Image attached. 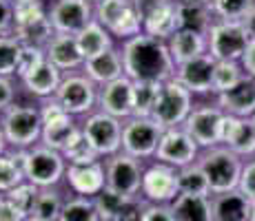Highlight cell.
Returning a JSON list of instances; mask_svg holds the SVG:
<instances>
[{"instance_id":"cell-1","label":"cell","mask_w":255,"mask_h":221,"mask_svg":"<svg viewBox=\"0 0 255 221\" xmlns=\"http://www.w3.org/2000/svg\"><path fill=\"white\" fill-rule=\"evenodd\" d=\"M122 62H125V75L133 82L138 80H153V82H166L175 77L178 65L173 62L169 51V44L164 40H158L153 36H140L131 40L120 42Z\"/></svg>"},{"instance_id":"cell-2","label":"cell","mask_w":255,"mask_h":221,"mask_svg":"<svg viewBox=\"0 0 255 221\" xmlns=\"http://www.w3.org/2000/svg\"><path fill=\"white\" fill-rule=\"evenodd\" d=\"M4 137L11 150H27L40 144L42 135V117L40 106L31 102H13L7 111L0 113Z\"/></svg>"},{"instance_id":"cell-3","label":"cell","mask_w":255,"mask_h":221,"mask_svg":"<svg viewBox=\"0 0 255 221\" xmlns=\"http://www.w3.org/2000/svg\"><path fill=\"white\" fill-rule=\"evenodd\" d=\"M244 161L247 159L235 155L233 150L224 144L213 146V148H204L198 157V164L202 166V170L207 173L209 184H211V193L213 195L238 190L240 177H242V170H244Z\"/></svg>"},{"instance_id":"cell-4","label":"cell","mask_w":255,"mask_h":221,"mask_svg":"<svg viewBox=\"0 0 255 221\" xmlns=\"http://www.w3.org/2000/svg\"><path fill=\"white\" fill-rule=\"evenodd\" d=\"M22 168L27 181L36 184L38 188H53L65 184L67 159L60 150L49 148L45 144H36L27 150H20Z\"/></svg>"},{"instance_id":"cell-5","label":"cell","mask_w":255,"mask_h":221,"mask_svg":"<svg viewBox=\"0 0 255 221\" xmlns=\"http://www.w3.org/2000/svg\"><path fill=\"white\" fill-rule=\"evenodd\" d=\"M98 91L100 86L87 75L82 69L62 75V82L56 91V100L73 117H87L98 109Z\"/></svg>"},{"instance_id":"cell-6","label":"cell","mask_w":255,"mask_h":221,"mask_svg":"<svg viewBox=\"0 0 255 221\" xmlns=\"http://www.w3.org/2000/svg\"><path fill=\"white\" fill-rule=\"evenodd\" d=\"M40 117H42V135L40 144L49 146L56 150H65L67 146L76 140V135L82 131V124L78 122V117L69 115L60 106V102L56 97H47L40 100Z\"/></svg>"},{"instance_id":"cell-7","label":"cell","mask_w":255,"mask_h":221,"mask_svg":"<svg viewBox=\"0 0 255 221\" xmlns=\"http://www.w3.org/2000/svg\"><path fill=\"white\" fill-rule=\"evenodd\" d=\"M193 97L195 95L189 88L180 84L175 77H171V80L160 84V93H158V100H155L151 117H153L162 129L184 126L186 117H189V113L193 111V106H195Z\"/></svg>"},{"instance_id":"cell-8","label":"cell","mask_w":255,"mask_h":221,"mask_svg":"<svg viewBox=\"0 0 255 221\" xmlns=\"http://www.w3.org/2000/svg\"><path fill=\"white\" fill-rule=\"evenodd\" d=\"M209 40V53L215 60H231V62H242L244 53H247L251 36H249L244 22H231V20H218L207 31Z\"/></svg>"},{"instance_id":"cell-9","label":"cell","mask_w":255,"mask_h":221,"mask_svg":"<svg viewBox=\"0 0 255 221\" xmlns=\"http://www.w3.org/2000/svg\"><path fill=\"white\" fill-rule=\"evenodd\" d=\"M227 113L220 109L215 102H200L193 106L184 122V129L198 142L200 148H213L222 144L224 126H227Z\"/></svg>"},{"instance_id":"cell-10","label":"cell","mask_w":255,"mask_h":221,"mask_svg":"<svg viewBox=\"0 0 255 221\" xmlns=\"http://www.w3.org/2000/svg\"><path fill=\"white\" fill-rule=\"evenodd\" d=\"M164 129L153 117H129L122 122V150L138 159H153Z\"/></svg>"},{"instance_id":"cell-11","label":"cell","mask_w":255,"mask_h":221,"mask_svg":"<svg viewBox=\"0 0 255 221\" xmlns=\"http://www.w3.org/2000/svg\"><path fill=\"white\" fill-rule=\"evenodd\" d=\"M180 195V168L169 166L164 161L151 159L142 173L140 197L149 204H166L171 206Z\"/></svg>"},{"instance_id":"cell-12","label":"cell","mask_w":255,"mask_h":221,"mask_svg":"<svg viewBox=\"0 0 255 221\" xmlns=\"http://www.w3.org/2000/svg\"><path fill=\"white\" fill-rule=\"evenodd\" d=\"M122 122L125 120H118V117L98 109L82 117V133L102 159L122 150Z\"/></svg>"},{"instance_id":"cell-13","label":"cell","mask_w":255,"mask_h":221,"mask_svg":"<svg viewBox=\"0 0 255 221\" xmlns=\"http://www.w3.org/2000/svg\"><path fill=\"white\" fill-rule=\"evenodd\" d=\"M105 173H107V188L118 190L127 197H138L142 188V173H144V159L125 153L105 157Z\"/></svg>"},{"instance_id":"cell-14","label":"cell","mask_w":255,"mask_h":221,"mask_svg":"<svg viewBox=\"0 0 255 221\" xmlns=\"http://www.w3.org/2000/svg\"><path fill=\"white\" fill-rule=\"evenodd\" d=\"M200 153H202V148L189 135V131L184 126H175V129H164L153 159L164 161L175 168H184L189 164H195Z\"/></svg>"},{"instance_id":"cell-15","label":"cell","mask_w":255,"mask_h":221,"mask_svg":"<svg viewBox=\"0 0 255 221\" xmlns=\"http://www.w3.org/2000/svg\"><path fill=\"white\" fill-rule=\"evenodd\" d=\"M49 18L56 33L69 36H78L91 20H96L89 0H53L49 4Z\"/></svg>"},{"instance_id":"cell-16","label":"cell","mask_w":255,"mask_h":221,"mask_svg":"<svg viewBox=\"0 0 255 221\" xmlns=\"http://www.w3.org/2000/svg\"><path fill=\"white\" fill-rule=\"evenodd\" d=\"M67 190L71 195L80 197H96L107 188V173L105 161H93V164H69L65 175Z\"/></svg>"},{"instance_id":"cell-17","label":"cell","mask_w":255,"mask_h":221,"mask_svg":"<svg viewBox=\"0 0 255 221\" xmlns=\"http://www.w3.org/2000/svg\"><path fill=\"white\" fill-rule=\"evenodd\" d=\"M213 71L215 58L211 53H202L193 60L178 65L175 80L189 88L193 95H213Z\"/></svg>"},{"instance_id":"cell-18","label":"cell","mask_w":255,"mask_h":221,"mask_svg":"<svg viewBox=\"0 0 255 221\" xmlns=\"http://www.w3.org/2000/svg\"><path fill=\"white\" fill-rule=\"evenodd\" d=\"M98 111H105L118 120L133 117V80L127 75L118 77L98 91Z\"/></svg>"},{"instance_id":"cell-19","label":"cell","mask_w":255,"mask_h":221,"mask_svg":"<svg viewBox=\"0 0 255 221\" xmlns=\"http://www.w3.org/2000/svg\"><path fill=\"white\" fill-rule=\"evenodd\" d=\"M62 75H65V73L45 58L40 65H36L29 73H24L18 82H20V86L24 88V93H27L29 97L40 102V100H47V97L56 95L58 86H60V82H62Z\"/></svg>"},{"instance_id":"cell-20","label":"cell","mask_w":255,"mask_h":221,"mask_svg":"<svg viewBox=\"0 0 255 221\" xmlns=\"http://www.w3.org/2000/svg\"><path fill=\"white\" fill-rule=\"evenodd\" d=\"M215 104L227 115L233 117H253L255 115V77L244 75L233 88L218 93Z\"/></svg>"},{"instance_id":"cell-21","label":"cell","mask_w":255,"mask_h":221,"mask_svg":"<svg viewBox=\"0 0 255 221\" xmlns=\"http://www.w3.org/2000/svg\"><path fill=\"white\" fill-rule=\"evenodd\" d=\"M222 144L229 146L242 159L255 157V120L253 117H227Z\"/></svg>"},{"instance_id":"cell-22","label":"cell","mask_w":255,"mask_h":221,"mask_svg":"<svg viewBox=\"0 0 255 221\" xmlns=\"http://www.w3.org/2000/svg\"><path fill=\"white\" fill-rule=\"evenodd\" d=\"M45 53L47 60L51 65H56L62 73L78 71L85 65V56H82L80 47H78L76 36H69V33H56L51 38V42L47 44Z\"/></svg>"},{"instance_id":"cell-23","label":"cell","mask_w":255,"mask_h":221,"mask_svg":"<svg viewBox=\"0 0 255 221\" xmlns=\"http://www.w3.org/2000/svg\"><path fill=\"white\" fill-rule=\"evenodd\" d=\"M82 71H85L98 86H105V84H109V82L118 80V77H122L125 75V62H122L120 47H114V49H109V51L100 53V56L85 60Z\"/></svg>"},{"instance_id":"cell-24","label":"cell","mask_w":255,"mask_h":221,"mask_svg":"<svg viewBox=\"0 0 255 221\" xmlns=\"http://www.w3.org/2000/svg\"><path fill=\"white\" fill-rule=\"evenodd\" d=\"M166 44H169L171 58H173L175 65H182V62L193 60V58L202 56V53H209L207 33L191 31V29H180V31H175Z\"/></svg>"},{"instance_id":"cell-25","label":"cell","mask_w":255,"mask_h":221,"mask_svg":"<svg viewBox=\"0 0 255 221\" xmlns=\"http://www.w3.org/2000/svg\"><path fill=\"white\" fill-rule=\"evenodd\" d=\"M213 201V221H249L253 213V204L240 190L222 195H211Z\"/></svg>"},{"instance_id":"cell-26","label":"cell","mask_w":255,"mask_h":221,"mask_svg":"<svg viewBox=\"0 0 255 221\" xmlns=\"http://www.w3.org/2000/svg\"><path fill=\"white\" fill-rule=\"evenodd\" d=\"M175 31H180V16H178V4L173 0L162 4L155 11H151L149 16H144L142 33H146V36H153L158 40L169 42Z\"/></svg>"},{"instance_id":"cell-27","label":"cell","mask_w":255,"mask_h":221,"mask_svg":"<svg viewBox=\"0 0 255 221\" xmlns=\"http://www.w3.org/2000/svg\"><path fill=\"white\" fill-rule=\"evenodd\" d=\"M171 213L175 221H213V201L202 195L180 193L171 204Z\"/></svg>"},{"instance_id":"cell-28","label":"cell","mask_w":255,"mask_h":221,"mask_svg":"<svg viewBox=\"0 0 255 221\" xmlns=\"http://www.w3.org/2000/svg\"><path fill=\"white\" fill-rule=\"evenodd\" d=\"M76 40H78V47H80L82 56H85V60L96 58V56H100V53L116 47V38L111 36V31L105 24H100L98 20H91L87 24L76 36Z\"/></svg>"},{"instance_id":"cell-29","label":"cell","mask_w":255,"mask_h":221,"mask_svg":"<svg viewBox=\"0 0 255 221\" xmlns=\"http://www.w3.org/2000/svg\"><path fill=\"white\" fill-rule=\"evenodd\" d=\"M67 193H62L60 186H53V188H40L36 199V208H33L31 217L38 219H45V221H58L60 219V213L65 208V201H67Z\"/></svg>"},{"instance_id":"cell-30","label":"cell","mask_w":255,"mask_h":221,"mask_svg":"<svg viewBox=\"0 0 255 221\" xmlns=\"http://www.w3.org/2000/svg\"><path fill=\"white\" fill-rule=\"evenodd\" d=\"M27 179L22 168V157L20 150H11L0 155V195H7L9 190H13L18 184Z\"/></svg>"},{"instance_id":"cell-31","label":"cell","mask_w":255,"mask_h":221,"mask_svg":"<svg viewBox=\"0 0 255 221\" xmlns=\"http://www.w3.org/2000/svg\"><path fill=\"white\" fill-rule=\"evenodd\" d=\"M22 49H24V44L13 33H2L0 36V75L18 77Z\"/></svg>"},{"instance_id":"cell-32","label":"cell","mask_w":255,"mask_h":221,"mask_svg":"<svg viewBox=\"0 0 255 221\" xmlns=\"http://www.w3.org/2000/svg\"><path fill=\"white\" fill-rule=\"evenodd\" d=\"M178 16H180V29H191V31H200V33H207L215 20L213 9L200 7V4H178Z\"/></svg>"},{"instance_id":"cell-33","label":"cell","mask_w":255,"mask_h":221,"mask_svg":"<svg viewBox=\"0 0 255 221\" xmlns=\"http://www.w3.org/2000/svg\"><path fill=\"white\" fill-rule=\"evenodd\" d=\"M58 221H102L96 210L91 197H80V195H67L65 208L60 213Z\"/></svg>"},{"instance_id":"cell-34","label":"cell","mask_w":255,"mask_h":221,"mask_svg":"<svg viewBox=\"0 0 255 221\" xmlns=\"http://www.w3.org/2000/svg\"><path fill=\"white\" fill-rule=\"evenodd\" d=\"M180 193L184 195H202V197H211V184L209 177L202 170V166L195 161L184 168H180Z\"/></svg>"},{"instance_id":"cell-35","label":"cell","mask_w":255,"mask_h":221,"mask_svg":"<svg viewBox=\"0 0 255 221\" xmlns=\"http://www.w3.org/2000/svg\"><path fill=\"white\" fill-rule=\"evenodd\" d=\"M162 82L153 80H138L133 82V115L135 117H151L160 93Z\"/></svg>"},{"instance_id":"cell-36","label":"cell","mask_w":255,"mask_h":221,"mask_svg":"<svg viewBox=\"0 0 255 221\" xmlns=\"http://www.w3.org/2000/svg\"><path fill=\"white\" fill-rule=\"evenodd\" d=\"M247 75L242 62H231V60H215V71H213V95L224 93L233 88L242 77Z\"/></svg>"},{"instance_id":"cell-37","label":"cell","mask_w":255,"mask_h":221,"mask_svg":"<svg viewBox=\"0 0 255 221\" xmlns=\"http://www.w3.org/2000/svg\"><path fill=\"white\" fill-rule=\"evenodd\" d=\"M255 7V0H211V9L218 20L244 22V18Z\"/></svg>"},{"instance_id":"cell-38","label":"cell","mask_w":255,"mask_h":221,"mask_svg":"<svg viewBox=\"0 0 255 221\" xmlns=\"http://www.w3.org/2000/svg\"><path fill=\"white\" fill-rule=\"evenodd\" d=\"M127 201H129L127 195L118 193V190H111V188H105L100 195L93 197V204H96V210L102 221H118Z\"/></svg>"},{"instance_id":"cell-39","label":"cell","mask_w":255,"mask_h":221,"mask_svg":"<svg viewBox=\"0 0 255 221\" xmlns=\"http://www.w3.org/2000/svg\"><path fill=\"white\" fill-rule=\"evenodd\" d=\"M142 27H144V18H142V13L138 11V7L131 4L129 11H127L125 16H122L120 20L109 29V31H111V36H114L118 42H125V40H131V38L140 36Z\"/></svg>"},{"instance_id":"cell-40","label":"cell","mask_w":255,"mask_h":221,"mask_svg":"<svg viewBox=\"0 0 255 221\" xmlns=\"http://www.w3.org/2000/svg\"><path fill=\"white\" fill-rule=\"evenodd\" d=\"M131 4H133V0H100L98 4H93V16H96V20L100 24L111 29L129 11Z\"/></svg>"},{"instance_id":"cell-41","label":"cell","mask_w":255,"mask_h":221,"mask_svg":"<svg viewBox=\"0 0 255 221\" xmlns=\"http://www.w3.org/2000/svg\"><path fill=\"white\" fill-rule=\"evenodd\" d=\"M38 193H40V188H38L36 184H31V181L24 179L22 184H18L13 190H9L4 197L11 201L13 206H16L18 210L24 215V217H31L33 215V208H36V199H38Z\"/></svg>"},{"instance_id":"cell-42","label":"cell","mask_w":255,"mask_h":221,"mask_svg":"<svg viewBox=\"0 0 255 221\" xmlns=\"http://www.w3.org/2000/svg\"><path fill=\"white\" fill-rule=\"evenodd\" d=\"M67 164H93V161H100L102 157L96 153V148L91 146V142L85 137V133H78L76 140L62 150Z\"/></svg>"},{"instance_id":"cell-43","label":"cell","mask_w":255,"mask_h":221,"mask_svg":"<svg viewBox=\"0 0 255 221\" xmlns=\"http://www.w3.org/2000/svg\"><path fill=\"white\" fill-rule=\"evenodd\" d=\"M238 190L255 206V157L244 161V170H242V177H240Z\"/></svg>"},{"instance_id":"cell-44","label":"cell","mask_w":255,"mask_h":221,"mask_svg":"<svg viewBox=\"0 0 255 221\" xmlns=\"http://www.w3.org/2000/svg\"><path fill=\"white\" fill-rule=\"evenodd\" d=\"M47 58L45 49H38V47H27L24 44L22 49V58H20V67H18V80L24 75V73H29L36 65H40L42 60Z\"/></svg>"},{"instance_id":"cell-45","label":"cell","mask_w":255,"mask_h":221,"mask_svg":"<svg viewBox=\"0 0 255 221\" xmlns=\"http://www.w3.org/2000/svg\"><path fill=\"white\" fill-rule=\"evenodd\" d=\"M18 102V84L16 77L0 75V113L7 111L9 106Z\"/></svg>"},{"instance_id":"cell-46","label":"cell","mask_w":255,"mask_h":221,"mask_svg":"<svg viewBox=\"0 0 255 221\" xmlns=\"http://www.w3.org/2000/svg\"><path fill=\"white\" fill-rule=\"evenodd\" d=\"M146 201L144 197H129V201L125 204V208H122L120 217L118 221H142V215H144V208H146Z\"/></svg>"},{"instance_id":"cell-47","label":"cell","mask_w":255,"mask_h":221,"mask_svg":"<svg viewBox=\"0 0 255 221\" xmlns=\"http://www.w3.org/2000/svg\"><path fill=\"white\" fill-rule=\"evenodd\" d=\"M142 221H175L173 213H171V206L166 204H146Z\"/></svg>"},{"instance_id":"cell-48","label":"cell","mask_w":255,"mask_h":221,"mask_svg":"<svg viewBox=\"0 0 255 221\" xmlns=\"http://www.w3.org/2000/svg\"><path fill=\"white\" fill-rule=\"evenodd\" d=\"M13 33V0H0V36Z\"/></svg>"},{"instance_id":"cell-49","label":"cell","mask_w":255,"mask_h":221,"mask_svg":"<svg viewBox=\"0 0 255 221\" xmlns=\"http://www.w3.org/2000/svg\"><path fill=\"white\" fill-rule=\"evenodd\" d=\"M0 221H27V217L4 195H0Z\"/></svg>"},{"instance_id":"cell-50","label":"cell","mask_w":255,"mask_h":221,"mask_svg":"<svg viewBox=\"0 0 255 221\" xmlns=\"http://www.w3.org/2000/svg\"><path fill=\"white\" fill-rule=\"evenodd\" d=\"M171 2V0H133V4L138 7V11L142 13V18L149 16L151 11H155V9H160L162 4Z\"/></svg>"},{"instance_id":"cell-51","label":"cell","mask_w":255,"mask_h":221,"mask_svg":"<svg viewBox=\"0 0 255 221\" xmlns=\"http://www.w3.org/2000/svg\"><path fill=\"white\" fill-rule=\"evenodd\" d=\"M242 67H244V71H247V75L255 77V40H251V44H249V49H247V53H244Z\"/></svg>"},{"instance_id":"cell-52","label":"cell","mask_w":255,"mask_h":221,"mask_svg":"<svg viewBox=\"0 0 255 221\" xmlns=\"http://www.w3.org/2000/svg\"><path fill=\"white\" fill-rule=\"evenodd\" d=\"M244 27H247L249 36H251V40H255V7L251 9V13L244 18Z\"/></svg>"},{"instance_id":"cell-53","label":"cell","mask_w":255,"mask_h":221,"mask_svg":"<svg viewBox=\"0 0 255 221\" xmlns=\"http://www.w3.org/2000/svg\"><path fill=\"white\" fill-rule=\"evenodd\" d=\"M178 4H200V7H211V0H173Z\"/></svg>"},{"instance_id":"cell-54","label":"cell","mask_w":255,"mask_h":221,"mask_svg":"<svg viewBox=\"0 0 255 221\" xmlns=\"http://www.w3.org/2000/svg\"><path fill=\"white\" fill-rule=\"evenodd\" d=\"M9 150V144H7V137H4V131H2V124H0V155L7 153Z\"/></svg>"},{"instance_id":"cell-55","label":"cell","mask_w":255,"mask_h":221,"mask_svg":"<svg viewBox=\"0 0 255 221\" xmlns=\"http://www.w3.org/2000/svg\"><path fill=\"white\" fill-rule=\"evenodd\" d=\"M27 221H45V219H38V217H29Z\"/></svg>"},{"instance_id":"cell-56","label":"cell","mask_w":255,"mask_h":221,"mask_svg":"<svg viewBox=\"0 0 255 221\" xmlns=\"http://www.w3.org/2000/svg\"><path fill=\"white\" fill-rule=\"evenodd\" d=\"M249 221H255V206H253V213H251V219Z\"/></svg>"},{"instance_id":"cell-57","label":"cell","mask_w":255,"mask_h":221,"mask_svg":"<svg viewBox=\"0 0 255 221\" xmlns=\"http://www.w3.org/2000/svg\"><path fill=\"white\" fill-rule=\"evenodd\" d=\"M89 2H91V4H98V2H100V0H89Z\"/></svg>"},{"instance_id":"cell-58","label":"cell","mask_w":255,"mask_h":221,"mask_svg":"<svg viewBox=\"0 0 255 221\" xmlns=\"http://www.w3.org/2000/svg\"><path fill=\"white\" fill-rule=\"evenodd\" d=\"M253 120H255V115H253Z\"/></svg>"}]
</instances>
